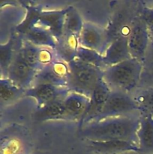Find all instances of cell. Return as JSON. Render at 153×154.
<instances>
[{
    "label": "cell",
    "instance_id": "6da1fadb",
    "mask_svg": "<svg viewBox=\"0 0 153 154\" xmlns=\"http://www.w3.org/2000/svg\"><path fill=\"white\" fill-rule=\"evenodd\" d=\"M140 117V114L92 122L80 128L79 135L86 141L124 140L137 144Z\"/></svg>",
    "mask_w": 153,
    "mask_h": 154
},
{
    "label": "cell",
    "instance_id": "7a4b0ae2",
    "mask_svg": "<svg viewBox=\"0 0 153 154\" xmlns=\"http://www.w3.org/2000/svg\"><path fill=\"white\" fill-rule=\"evenodd\" d=\"M142 63L134 58L108 66L104 70L103 80L111 90L131 94L139 87Z\"/></svg>",
    "mask_w": 153,
    "mask_h": 154
},
{
    "label": "cell",
    "instance_id": "3957f363",
    "mask_svg": "<svg viewBox=\"0 0 153 154\" xmlns=\"http://www.w3.org/2000/svg\"><path fill=\"white\" fill-rule=\"evenodd\" d=\"M67 64L66 87L70 93H79L90 98L96 87L103 81L104 71L76 59Z\"/></svg>",
    "mask_w": 153,
    "mask_h": 154
},
{
    "label": "cell",
    "instance_id": "277c9868",
    "mask_svg": "<svg viewBox=\"0 0 153 154\" xmlns=\"http://www.w3.org/2000/svg\"><path fill=\"white\" fill-rule=\"evenodd\" d=\"M114 5L112 15L106 30L110 44L120 36H127L132 22L138 14L141 2H117Z\"/></svg>",
    "mask_w": 153,
    "mask_h": 154
},
{
    "label": "cell",
    "instance_id": "5b68a950",
    "mask_svg": "<svg viewBox=\"0 0 153 154\" xmlns=\"http://www.w3.org/2000/svg\"><path fill=\"white\" fill-rule=\"evenodd\" d=\"M137 114L140 113L131 95L118 90H111L101 112L92 122Z\"/></svg>",
    "mask_w": 153,
    "mask_h": 154
},
{
    "label": "cell",
    "instance_id": "8992f818",
    "mask_svg": "<svg viewBox=\"0 0 153 154\" xmlns=\"http://www.w3.org/2000/svg\"><path fill=\"white\" fill-rule=\"evenodd\" d=\"M150 41L151 38L148 27L140 15L139 11L138 14L132 22L128 35V44L132 58L136 59L142 63Z\"/></svg>",
    "mask_w": 153,
    "mask_h": 154
},
{
    "label": "cell",
    "instance_id": "52a82bcc",
    "mask_svg": "<svg viewBox=\"0 0 153 154\" xmlns=\"http://www.w3.org/2000/svg\"><path fill=\"white\" fill-rule=\"evenodd\" d=\"M21 44L9 66L7 78L17 87L26 90L32 86L38 72L32 69L22 57L20 50Z\"/></svg>",
    "mask_w": 153,
    "mask_h": 154
},
{
    "label": "cell",
    "instance_id": "ba28073f",
    "mask_svg": "<svg viewBox=\"0 0 153 154\" xmlns=\"http://www.w3.org/2000/svg\"><path fill=\"white\" fill-rule=\"evenodd\" d=\"M110 42L106 29L100 27L92 23H84L79 36V45L93 50L104 55Z\"/></svg>",
    "mask_w": 153,
    "mask_h": 154
},
{
    "label": "cell",
    "instance_id": "9c48e42d",
    "mask_svg": "<svg viewBox=\"0 0 153 154\" xmlns=\"http://www.w3.org/2000/svg\"><path fill=\"white\" fill-rule=\"evenodd\" d=\"M67 73L68 64L58 58L37 72L32 86L49 84L56 87H66Z\"/></svg>",
    "mask_w": 153,
    "mask_h": 154
},
{
    "label": "cell",
    "instance_id": "30bf717a",
    "mask_svg": "<svg viewBox=\"0 0 153 154\" xmlns=\"http://www.w3.org/2000/svg\"><path fill=\"white\" fill-rule=\"evenodd\" d=\"M20 50L26 63L37 72L58 59L54 50L36 46L22 38Z\"/></svg>",
    "mask_w": 153,
    "mask_h": 154
},
{
    "label": "cell",
    "instance_id": "8fae6325",
    "mask_svg": "<svg viewBox=\"0 0 153 154\" xmlns=\"http://www.w3.org/2000/svg\"><path fill=\"white\" fill-rule=\"evenodd\" d=\"M70 91L67 87H56L49 84H38L32 86L26 90V96L32 97L37 102V108L45 106L54 101L64 99Z\"/></svg>",
    "mask_w": 153,
    "mask_h": 154
},
{
    "label": "cell",
    "instance_id": "7c38bea8",
    "mask_svg": "<svg viewBox=\"0 0 153 154\" xmlns=\"http://www.w3.org/2000/svg\"><path fill=\"white\" fill-rule=\"evenodd\" d=\"M111 90L103 81L96 87L89 98V104L83 117L79 123V129L92 123L100 114L110 94Z\"/></svg>",
    "mask_w": 153,
    "mask_h": 154
},
{
    "label": "cell",
    "instance_id": "4fadbf2b",
    "mask_svg": "<svg viewBox=\"0 0 153 154\" xmlns=\"http://www.w3.org/2000/svg\"><path fill=\"white\" fill-rule=\"evenodd\" d=\"M86 141L88 149L96 154H122L127 152L140 153L137 144L132 141L124 140Z\"/></svg>",
    "mask_w": 153,
    "mask_h": 154
},
{
    "label": "cell",
    "instance_id": "5bb4252c",
    "mask_svg": "<svg viewBox=\"0 0 153 154\" xmlns=\"http://www.w3.org/2000/svg\"><path fill=\"white\" fill-rule=\"evenodd\" d=\"M89 104V98L76 93H69L64 100V120L77 121L83 117Z\"/></svg>",
    "mask_w": 153,
    "mask_h": 154
},
{
    "label": "cell",
    "instance_id": "9a60e30c",
    "mask_svg": "<svg viewBox=\"0 0 153 154\" xmlns=\"http://www.w3.org/2000/svg\"><path fill=\"white\" fill-rule=\"evenodd\" d=\"M65 8L58 11H42L35 26L48 30L56 41L59 40L64 33V21Z\"/></svg>",
    "mask_w": 153,
    "mask_h": 154
},
{
    "label": "cell",
    "instance_id": "2e32d148",
    "mask_svg": "<svg viewBox=\"0 0 153 154\" xmlns=\"http://www.w3.org/2000/svg\"><path fill=\"white\" fill-rule=\"evenodd\" d=\"M132 58L128 48L127 36H120L112 41L106 48L104 59L106 67Z\"/></svg>",
    "mask_w": 153,
    "mask_h": 154
},
{
    "label": "cell",
    "instance_id": "e0dca14e",
    "mask_svg": "<svg viewBox=\"0 0 153 154\" xmlns=\"http://www.w3.org/2000/svg\"><path fill=\"white\" fill-rule=\"evenodd\" d=\"M140 153H153V116L140 114V126L136 132Z\"/></svg>",
    "mask_w": 153,
    "mask_h": 154
},
{
    "label": "cell",
    "instance_id": "ac0fdd59",
    "mask_svg": "<svg viewBox=\"0 0 153 154\" xmlns=\"http://www.w3.org/2000/svg\"><path fill=\"white\" fill-rule=\"evenodd\" d=\"M22 42V38L16 32L10 34L6 43L0 45V72L1 78H7L9 66Z\"/></svg>",
    "mask_w": 153,
    "mask_h": 154
},
{
    "label": "cell",
    "instance_id": "d6986e66",
    "mask_svg": "<svg viewBox=\"0 0 153 154\" xmlns=\"http://www.w3.org/2000/svg\"><path fill=\"white\" fill-rule=\"evenodd\" d=\"M79 46V38L63 35L62 37L57 41L54 51L61 61L68 63L76 59Z\"/></svg>",
    "mask_w": 153,
    "mask_h": 154
},
{
    "label": "cell",
    "instance_id": "ffe728a7",
    "mask_svg": "<svg viewBox=\"0 0 153 154\" xmlns=\"http://www.w3.org/2000/svg\"><path fill=\"white\" fill-rule=\"evenodd\" d=\"M20 36L36 46L48 48L52 50L55 49L56 46L57 41L52 35L48 30L38 26L32 27Z\"/></svg>",
    "mask_w": 153,
    "mask_h": 154
},
{
    "label": "cell",
    "instance_id": "44dd1931",
    "mask_svg": "<svg viewBox=\"0 0 153 154\" xmlns=\"http://www.w3.org/2000/svg\"><path fill=\"white\" fill-rule=\"evenodd\" d=\"M26 90L12 83L8 78L0 79V107L9 106L26 96Z\"/></svg>",
    "mask_w": 153,
    "mask_h": 154
},
{
    "label": "cell",
    "instance_id": "7402d4cb",
    "mask_svg": "<svg viewBox=\"0 0 153 154\" xmlns=\"http://www.w3.org/2000/svg\"><path fill=\"white\" fill-rule=\"evenodd\" d=\"M64 99H59L45 106L37 108L34 114V120L39 123L48 120H64Z\"/></svg>",
    "mask_w": 153,
    "mask_h": 154
},
{
    "label": "cell",
    "instance_id": "603a6c76",
    "mask_svg": "<svg viewBox=\"0 0 153 154\" xmlns=\"http://www.w3.org/2000/svg\"><path fill=\"white\" fill-rule=\"evenodd\" d=\"M83 25L84 22L79 11L74 6L66 8L63 35L79 38Z\"/></svg>",
    "mask_w": 153,
    "mask_h": 154
},
{
    "label": "cell",
    "instance_id": "cb8c5ba5",
    "mask_svg": "<svg viewBox=\"0 0 153 154\" xmlns=\"http://www.w3.org/2000/svg\"><path fill=\"white\" fill-rule=\"evenodd\" d=\"M130 95L140 114L153 116V87H138Z\"/></svg>",
    "mask_w": 153,
    "mask_h": 154
},
{
    "label": "cell",
    "instance_id": "d4e9b609",
    "mask_svg": "<svg viewBox=\"0 0 153 154\" xmlns=\"http://www.w3.org/2000/svg\"><path fill=\"white\" fill-rule=\"evenodd\" d=\"M153 87V40L152 39L142 61V72L139 86V87Z\"/></svg>",
    "mask_w": 153,
    "mask_h": 154
},
{
    "label": "cell",
    "instance_id": "484cf974",
    "mask_svg": "<svg viewBox=\"0 0 153 154\" xmlns=\"http://www.w3.org/2000/svg\"><path fill=\"white\" fill-rule=\"evenodd\" d=\"M76 59L80 61L83 62V63L100 68L103 71L106 68V64L104 63V55L99 54L97 51L88 49V48H83V47H78Z\"/></svg>",
    "mask_w": 153,
    "mask_h": 154
},
{
    "label": "cell",
    "instance_id": "4316f807",
    "mask_svg": "<svg viewBox=\"0 0 153 154\" xmlns=\"http://www.w3.org/2000/svg\"><path fill=\"white\" fill-rule=\"evenodd\" d=\"M140 15L145 21L148 32H149L150 38L153 40V7L149 8L144 5L143 3L140 2Z\"/></svg>",
    "mask_w": 153,
    "mask_h": 154
}]
</instances>
